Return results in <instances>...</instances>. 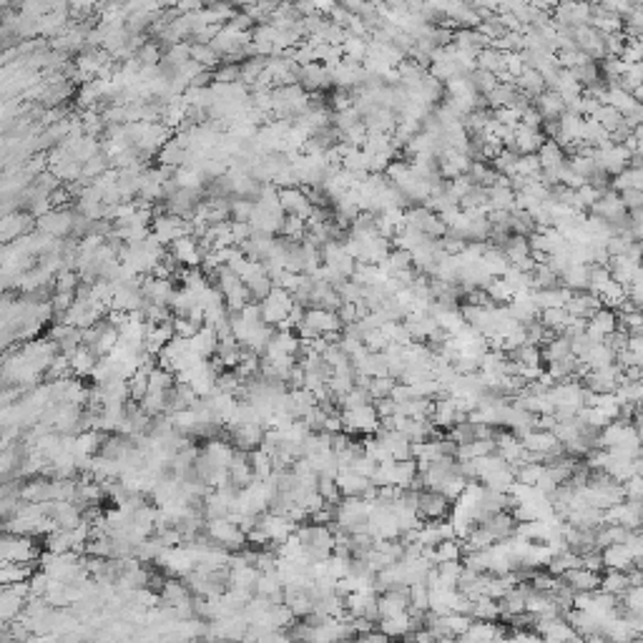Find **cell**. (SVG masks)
<instances>
[{
  "instance_id": "27",
  "label": "cell",
  "mask_w": 643,
  "mask_h": 643,
  "mask_svg": "<svg viewBox=\"0 0 643 643\" xmlns=\"http://www.w3.org/2000/svg\"><path fill=\"white\" fill-rule=\"evenodd\" d=\"M485 294H488L490 304L495 302V307H498V304L505 307V304H510L513 297H515V291H513V286L508 284L505 279H493L488 286H485Z\"/></svg>"
},
{
  "instance_id": "8",
  "label": "cell",
  "mask_w": 643,
  "mask_h": 643,
  "mask_svg": "<svg viewBox=\"0 0 643 643\" xmlns=\"http://www.w3.org/2000/svg\"><path fill=\"white\" fill-rule=\"evenodd\" d=\"M335 483H337V488H340L342 498H362V495L372 488V483H369L367 478L352 473V470H340Z\"/></svg>"
},
{
  "instance_id": "33",
  "label": "cell",
  "mask_w": 643,
  "mask_h": 643,
  "mask_svg": "<svg viewBox=\"0 0 643 643\" xmlns=\"http://www.w3.org/2000/svg\"><path fill=\"white\" fill-rule=\"evenodd\" d=\"M515 177H522V179H535V181H540V161L535 154H528V156H520L515 164Z\"/></svg>"
},
{
  "instance_id": "38",
  "label": "cell",
  "mask_w": 643,
  "mask_h": 643,
  "mask_svg": "<svg viewBox=\"0 0 643 643\" xmlns=\"http://www.w3.org/2000/svg\"><path fill=\"white\" fill-rule=\"evenodd\" d=\"M490 116H493V121H498L501 126L515 128L518 123H520V111H515L513 106H503V108H495Z\"/></svg>"
},
{
  "instance_id": "40",
  "label": "cell",
  "mask_w": 643,
  "mask_h": 643,
  "mask_svg": "<svg viewBox=\"0 0 643 643\" xmlns=\"http://www.w3.org/2000/svg\"><path fill=\"white\" fill-rule=\"evenodd\" d=\"M623 63H641L643 58V40H626V45H623L621 55H618Z\"/></svg>"
},
{
  "instance_id": "35",
  "label": "cell",
  "mask_w": 643,
  "mask_h": 643,
  "mask_svg": "<svg viewBox=\"0 0 643 643\" xmlns=\"http://www.w3.org/2000/svg\"><path fill=\"white\" fill-rule=\"evenodd\" d=\"M467 78H470V83H473L475 94L483 96V99L495 89V86H498V81H495L493 73H485V71H475V73H470Z\"/></svg>"
},
{
  "instance_id": "42",
  "label": "cell",
  "mask_w": 643,
  "mask_h": 643,
  "mask_svg": "<svg viewBox=\"0 0 643 643\" xmlns=\"http://www.w3.org/2000/svg\"><path fill=\"white\" fill-rule=\"evenodd\" d=\"M618 199H621V206H623L626 211L643 209V191H636V189H628V191H621V194H618Z\"/></svg>"
},
{
  "instance_id": "9",
  "label": "cell",
  "mask_w": 643,
  "mask_h": 643,
  "mask_svg": "<svg viewBox=\"0 0 643 643\" xmlns=\"http://www.w3.org/2000/svg\"><path fill=\"white\" fill-rule=\"evenodd\" d=\"M362 123L367 128V133H382V136H392L397 126V116L390 108H372L367 116H362Z\"/></svg>"
},
{
  "instance_id": "30",
  "label": "cell",
  "mask_w": 643,
  "mask_h": 643,
  "mask_svg": "<svg viewBox=\"0 0 643 643\" xmlns=\"http://www.w3.org/2000/svg\"><path fill=\"white\" fill-rule=\"evenodd\" d=\"M591 118H593L600 128H605L608 133H613L623 123V116L618 113L616 108H610V106H598V111H596Z\"/></svg>"
},
{
  "instance_id": "7",
  "label": "cell",
  "mask_w": 643,
  "mask_h": 643,
  "mask_svg": "<svg viewBox=\"0 0 643 643\" xmlns=\"http://www.w3.org/2000/svg\"><path fill=\"white\" fill-rule=\"evenodd\" d=\"M533 294V302H535V307L543 312V309H561V307H566L568 302H571V297H573V291H568L566 286H550V289H535V291H530Z\"/></svg>"
},
{
  "instance_id": "3",
  "label": "cell",
  "mask_w": 643,
  "mask_h": 643,
  "mask_svg": "<svg viewBox=\"0 0 643 643\" xmlns=\"http://www.w3.org/2000/svg\"><path fill=\"white\" fill-rule=\"evenodd\" d=\"M616 330H618L616 312H613V309H605V307H600L598 312L586 322V335H588L593 342H603L605 337L613 335Z\"/></svg>"
},
{
  "instance_id": "29",
  "label": "cell",
  "mask_w": 643,
  "mask_h": 643,
  "mask_svg": "<svg viewBox=\"0 0 643 643\" xmlns=\"http://www.w3.org/2000/svg\"><path fill=\"white\" fill-rule=\"evenodd\" d=\"M515 96H518L515 86H503V83H498V86H495V89L485 96V104L495 111V108H503V106H513Z\"/></svg>"
},
{
  "instance_id": "45",
  "label": "cell",
  "mask_w": 643,
  "mask_h": 643,
  "mask_svg": "<svg viewBox=\"0 0 643 643\" xmlns=\"http://www.w3.org/2000/svg\"><path fill=\"white\" fill-rule=\"evenodd\" d=\"M352 108V94H347V91H335V96H332V113H340V111H347Z\"/></svg>"
},
{
  "instance_id": "6",
  "label": "cell",
  "mask_w": 643,
  "mask_h": 643,
  "mask_svg": "<svg viewBox=\"0 0 643 643\" xmlns=\"http://www.w3.org/2000/svg\"><path fill=\"white\" fill-rule=\"evenodd\" d=\"M505 307H508V314L515 319L518 325H530V322H538L540 309L535 307L533 294H530V291H525V294H515L513 302L505 304Z\"/></svg>"
},
{
  "instance_id": "26",
  "label": "cell",
  "mask_w": 643,
  "mask_h": 643,
  "mask_svg": "<svg viewBox=\"0 0 643 643\" xmlns=\"http://www.w3.org/2000/svg\"><path fill=\"white\" fill-rule=\"evenodd\" d=\"M342 55H345V61H352L362 66V61L367 58V38H357V35L347 33L345 43H342Z\"/></svg>"
},
{
  "instance_id": "17",
  "label": "cell",
  "mask_w": 643,
  "mask_h": 643,
  "mask_svg": "<svg viewBox=\"0 0 643 643\" xmlns=\"http://www.w3.org/2000/svg\"><path fill=\"white\" fill-rule=\"evenodd\" d=\"M578 362H583L588 369H600V367H608V364L616 362V354H613V350H610L605 342H596Z\"/></svg>"
},
{
  "instance_id": "25",
  "label": "cell",
  "mask_w": 643,
  "mask_h": 643,
  "mask_svg": "<svg viewBox=\"0 0 643 643\" xmlns=\"http://www.w3.org/2000/svg\"><path fill=\"white\" fill-rule=\"evenodd\" d=\"M520 156L515 154L513 149H503L501 154L495 156L493 161H490V169L498 174V177H505V179H513L515 177V164Z\"/></svg>"
},
{
  "instance_id": "22",
  "label": "cell",
  "mask_w": 643,
  "mask_h": 643,
  "mask_svg": "<svg viewBox=\"0 0 643 643\" xmlns=\"http://www.w3.org/2000/svg\"><path fill=\"white\" fill-rule=\"evenodd\" d=\"M610 191H628V189H636V191H643V171L641 169H623L618 177H613V181L608 184Z\"/></svg>"
},
{
  "instance_id": "10",
  "label": "cell",
  "mask_w": 643,
  "mask_h": 643,
  "mask_svg": "<svg viewBox=\"0 0 643 643\" xmlns=\"http://www.w3.org/2000/svg\"><path fill=\"white\" fill-rule=\"evenodd\" d=\"M600 307H603V304H600V299L593 297L591 291H578V294H573V297H571V302L566 304V312L571 314V317L586 319V322H588V319L593 317V314L598 312Z\"/></svg>"
},
{
  "instance_id": "20",
  "label": "cell",
  "mask_w": 643,
  "mask_h": 643,
  "mask_svg": "<svg viewBox=\"0 0 643 643\" xmlns=\"http://www.w3.org/2000/svg\"><path fill=\"white\" fill-rule=\"evenodd\" d=\"M538 322L543 330L553 332V335H563V330L568 327V322H571V314L566 312V307L561 309H543V312L538 314Z\"/></svg>"
},
{
  "instance_id": "31",
  "label": "cell",
  "mask_w": 643,
  "mask_h": 643,
  "mask_svg": "<svg viewBox=\"0 0 643 643\" xmlns=\"http://www.w3.org/2000/svg\"><path fill=\"white\" fill-rule=\"evenodd\" d=\"M566 166L573 171V174H578L581 179H586V181H588L596 171H598L591 156H581V154H571V159H566Z\"/></svg>"
},
{
  "instance_id": "24",
  "label": "cell",
  "mask_w": 643,
  "mask_h": 643,
  "mask_svg": "<svg viewBox=\"0 0 643 643\" xmlns=\"http://www.w3.org/2000/svg\"><path fill=\"white\" fill-rule=\"evenodd\" d=\"M435 553V566L437 563H460L462 561V543L457 538L442 540L432 548Z\"/></svg>"
},
{
  "instance_id": "32",
  "label": "cell",
  "mask_w": 643,
  "mask_h": 643,
  "mask_svg": "<svg viewBox=\"0 0 643 643\" xmlns=\"http://www.w3.org/2000/svg\"><path fill=\"white\" fill-rule=\"evenodd\" d=\"M335 291L340 294V299L345 304H359L364 297V286H359L357 281H352V279H345L342 284H337Z\"/></svg>"
},
{
  "instance_id": "1",
  "label": "cell",
  "mask_w": 643,
  "mask_h": 643,
  "mask_svg": "<svg viewBox=\"0 0 643 643\" xmlns=\"http://www.w3.org/2000/svg\"><path fill=\"white\" fill-rule=\"evenodd\" d=\"M450 513H452V503L447 501L442 493H435V490H420L418 493V515H420V520L440 522V520H447Z\"/></svg>"
},
{
  "instance_id": "5",
  "label": "cell",
  "mask_w": 643,
  "mask_h": 643,
  "mask_svg": "<svg viewBox=\"0 0 643 643\" xmlns=\"http://www.w3.org/2000/svg\"><path fill=\"white\" fill-rule=\"evenodd\" d=\"M561 581H563V586H568V588L573 591V593H593V591H598V586H600L598 573H591V571H586V568H576V571L563 573Z\"/></svg>"
},
{
  "instance_id": "43",
  "label": "cell",
  "mask_w": 643,
  "mask_h": 643,
  "mask_svg": "<svg viewBox=\"0 0 643 643\" xmlns=\"http://www.w3.org/2000/svg\"><path fill=\"white\" fill-rule=\"evenodd\" d=\"M337 319L342 322V327L347 325H354L357 322V304H340V309H337Z\"/></svg>"
},
{
  "instance_id": "23",
  "label": "cell",
  "mask_w": 643,
  "mask_h": 643,
  "mask_svg": "<svg viewBox=\"0 0 643 643\" xmlns=\"http://www.w3.org/2000/svg\"><path fill=\"white\" fill-rule=\"evenodd\" d=\"M475 66H478V71H485V73H493V76H498L501 71H505V63H503V53L495 48H483L478 50V55H475Z\"/></svg>"
},
{
  "instance_id": "28",
  "label": "cell",
  "mask_w": 643,
  "mask_h": 643,
  "mask_svg": "<svg viewBox=\"0 0 643 643\" xmlns=\"http://www.w3.org/2000/svg\"><path fill=\"white\" fill-rule=\"evenodd\" d=\"M503 254H505L508 264H518V262H522L525 257H530V247H528V239L525 237H508V242L503 244Z\"/></svg>"
},
{
  "instance_id": "2",
  "label": "cell",
  "mask_w": 643,
  "mask_h": 643,
  "mask_svg": "<svg viewBox=\"0 0 643 643\" xmlns=\"http://www.w3.org/2000/svg\"><path fill=\"white\" fill-rule=\"evenodd\" d=\"M297 86L304 91V94H325V91L332 86L330 71H327L322 63H309V66H302L297 71Z\"/></svg>"
},
{
  "instance_id": "13",
  "label": "cell",
  "mask_w": 643,
  "mask_h": 643,
  "mask_svg": "<svg viewBox=\"0 0 643 643\" xmlns=\"http://www.w3.org/2000/svg\"><path fill=\"white\" fill-rule=\"evenodd\" d=\"M533 108L538 111L543 121H558L566 113V106H563L561 96L555 94V91H545L538 99H533Z\"/></svg>"
},
{
  "instance_id": "15",
  "label": "cell",
  "mask_w": 643,
  "mask_h": 643,
  "mask_svg": "<svg viewBox=\"0 0 643 643\" xmlns=\"http://www.w3.org/2000/svg\"><path fill=\"white\" fill-rule=\"evenodd\" d=\"M588 279H591V267H583V264H571L566 272L561 274L558 284L566 286L568 291L578 294V291H588Z\"/></svg>"
},
{
  "instance_id": "12",
  "label": "cell",
  "mask_w": 643,
  "mask_h": 643,
  "mask_svg": "<svg viewBox=\"0 0 643 643\" xmlns=\"http://www.w3.org/2000/svg\"><path fill=\"white\" fill-rule=\"evenodd\" d=\"M605 269H608L610 279L618 281V284H623V286H628L633 281V276L641 274V267H638L636 262H631L628 257H608Z\"/></svg>"
},
{
  "instance_id": "14",
  "label": "cell",
  "mask_w": 643,
  "mask_h": 643,
  "mask_svg": "<svg viewBox=\"0 0 643 643\" xmlns=\"http://www.w3.org/2000/svg\"><path fill=\"white\" fill-rule=\"evenodd\" d=\"M480 267L485 269V274L490 276V279H503V274L508 272V259H505V254H503V249H498V247H490L488 244V249L483 252V257H480Z\"/></svg>"
},
{
  "instance_id": "34",
  "label": "cell",
  "mask_w": 643,
  "mask_h": 643,
  "mask_svg": "<svg viewBox=\"0 0 643 643\" xmlns=\"http://www.w3.org/2000/svg\"><path fill=\"white\" fill-rule=\"evenodd\" d=\"M357 123H362V116H359L354 108H347V111H340V113H332V126H335L340 133L350 131V128L357 126Z\"/></svg>"
},
{
  "instance_id": "11",
  "label": "cell",
  "mask_w": 643,
  "mask_h": 643,
  "mask_svg": "<svg viewBox=\"0 0 643 643\" xmlns=\"http://www.w3.org/2000/svg\"><path fill=\"white\" fill-rule=\"evenodd\" d=\"M545 136L540 131H533V128H525L518 123L515 126V138H513V151L518 156H528V154H538V149L543 146Z\"/></svg>"
},
{
  "instance_id": "21",
  "label": "cell",
  "mask_w": 643,
  "mask_h": 643,
  "mask_svg": "<svg viewBox=\"0 0 643 643\" xmlns=\"http://www.w3.org/2000/svg\"><path fill=\"white\" fill-rule=\"evenodd\" d=\"M515 89H518V94H522V96H528L530 101L533 99H538L540 94H545V81L540 78V73H535V71H525L522 73L520 78H515Z\"/></svg>"
},
{
  "instance_id": "36",
  "label": "cell",
  "mask_w": 643,
  "mask_h": 643,
  "mask_svg": "<svg viewBox=\"0 0 643 643\" xmlns=\"http://www.w3.org/2000/svg\"><path fill=\"white\" fill-rule=\"evenodd\" d=\"M395 385L397 382L392 377H377V379H369L367 392H369V397H372V402H374V400H382V397H390V392H392V387Z\"/></svg>"
},
{
  "instance_id": "44",
  "label": "cell",
  "mask_w": 643,
  "mask_h": 643,
  "mask_svg": "<svg viewBox=\"0 0 643 643\" xmlns=\"http://www.w3.org/2000/svg\"><path fill=\"white\" fill-rule=\"evenodd\" d=\"M520 126L533 128V131H540V126H543V118H540V113L533 108V106H530L528 111H522V113H520Z\"/></svg>"
},
{
  "instance_id": "41",
  "label": "cell",
  "mask_w": 643,
  "mask_h": 643,
  "mask_svg": "<svg viewBox=\"0 0 643 643\" xmlns=\"http://www.w3.org/2000/svg\"><path fill=\"white\" fill-rule=\"evenodd\" d=\"M623 45H626V38H623V33H608L603 35V48H605V58H618L623 50Z\"/></svg>"
},
{
  "instance_id": "4",
  "label": "cell",
  "mask_w": 643,
  "mask_h": 643,
  "mask_svg": "<svg viewBox=\"0 0 643 643\" xmlns=\"http://www.w3.org/2000/svg\"><path fill=\"white\" fill-rule=\"evenodd\" d=\"M480 525L493 535L495 543H501V540H508L513 533H515L518 522L513 520V515L508 510H501V513H493V515H485L483 520H480Z\"/></svg>"
},
{
  "instance_id": "37",
  "label": "cell",
  "mask_w": 643,
  "mask_h": 643,
  "mask_svg": "<svg viewBox=\"0 0 643 643\" xmlns=\"http://www.w3.org/2000/svg\"><path fill=\"white\" fill-rule=\"evenodd\" d=\"M503 63H505V73H510L513 78H520L522 73L528 71V66H525V58H522V53H518V50L503 53Z\"/></svg>"
},
{
  "instance_id": "39",
  "label": "cell",
  "mask_w": 643,
  "mask_h": 643,
  "mask_svg": "<svg viewBox=\"0 0 643 643\" xmlns=\"http://www.w3.org/2000/svg\"><path fill=\"white\" fill-rule=\"evenodd\" d=\"M631 244H633V239L628 237V234L626 237H610L608 242H605V254H608V257H626Z\"/></svg>"
},
{
  "instance_id": "16",
  "label": "cell",
  "mask_w": 643,
  "mask_h": 643,
  "mask_svg": "<svg viewBox=\"0 0 643 643\" xmlns=\"http://www.w3.org/2000/svg\"><path fill=\"white\" fill-rule=\"evenodd\" d=\"M538 161H540V171H553V169H561L563 164H566V151L558 146L555 141H550V138H545L543 146L538 149Z\"/></svg>"
},
{
  "instance_id": "19",
  "label": "cell",
  "mask_w": 643,
  "mask_h": 643,
  "mask_svg": "<svg viewBox=\"0 0 643 643\" xmlns=\"http://www.w3.org/2000/svg\"><path fill=\"white\" fill-rule=\"evenodd\" d=\"M171 257L177 259V262H184V264H189V267H196L199 262H201V252H199L196 239H191V237L177 239V242H174V249H171Z\"/></svg>"
},
{
  "instance_id": "18",
  "label": "cell",
  "mask_w": 643,
  "mask_h": 643,
  "mask_svg": "<svg viewBox=\"0 0 643 643\" xmlns=\"http://www.w3.org/2000/svg\"><path fill=\"white\" fill-rule=\"evenodd\" d=\"M540 357H543L548 364L563 362V359L573 357V354H571V340H568V337H563V335L553 337V340L545 342V345L540 347Z\"/></svg>"
}]
</instances>
